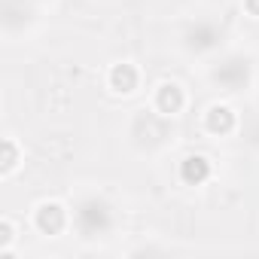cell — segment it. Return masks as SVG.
Instances as JSON below:
<instances>
[{"label":"cell","instance_id":"obj_1","mask_svg":"<svg viewBox=\"0 0 259 259\" xmlns=\"http://www.w3.org/2000/svg\"><path fill=\"white\" fill-rule=\"evenodd\" d=\"M34 223H37V229H40L43 235H58V232H64V226H67V210H64L58 201H43V204L34 210Z\"/></svg>","mask_w":259,"mask_h":259},{"label":"cell","instance_id":"obj_2","mask_svg":"<svg viewBox=\"0 0 259 259\" xmlns=\"http://www.w3.org/2000/svg\"><path fill=\"white\" fill-rule=\"evenodd\" d=\"M107 79H110V89H113L116 95H132V92L138 89V79H141V76H138V67H135V64H125V61H122V64H113V67H110V76H107Z\"/></svg>","mask_w":259,"mask_h":259},{"label":"cell","instance_id":"obj_3","mask_svg":"<svg viewBox=\"0 0 259 259\" xmlns=\"http://www.w3.org/2000/svg\"><path fill=\"white\" fill-rule=\"evenodd\" d=\"M204 128H207L210 135H229V132H235V113H232V107L213 104L204 113Z\"/></svg>","mask_w":259,"mask_h":259},{"label":"cell","instance_id":"obj_4","mask_svg":"<svg viewBox=\"0 0 259 259\" xmlns=\"http://www.w3.org/2000/svg\"><path fill=\"white\" fill-rule=\"evenodd\" d=\"M210 177V162L204 156H186L180 162V180L186 186H201Z\"/></svg>","mask_w":259,"mask_h":259},{"label":"cell","instance_id":"obj_5","mask_svg":"<svg viewBox=\"0 0 259 259\" xmlns=\"http://www.w3.org/2000/svg\"><path fill=\"white\" fill-rule=\"evenodd\" d=\"M183 104H186V95H183V89H180L177 82H165V85H159V92H156V107H159V113L174 116V113L183 110Z\"/></svg>","mask_w":259,"mask_h":259},{"label":"cell","instance_id":"obj_6","mask_svg":"<svg viewBox=\"0 0 259 259\" xmlns=\"http://www.w3.org/2000/svg\"><path fill=\"white\" fill-rule=\"evenodd\" d=\"M79 223L85 226V229H107V223H110V210L104 207V204H98V201H89L82 210H79Z\"/></svg>","mask_w":259,"mask_h":259},{"label":"cell","instance_id":"obj_7","mask_svg":"<svg viewBox=\"0 0 259 259\" xmlns=\"http://www.w3.org/2000/svg\"><path fill=\"white\" fill-rule=\"evenodd\" d=\"M217 79H220L223 85H229V89H238V85L247 82V64H241V61H229L226 67L217 70Z\"/></svg>","mask_w":259,"mask_h":259},{"label":"cell","instance_id":"obj_8","mask_svg":"<svg viewBox=\"0 0 259 259\" xmlns=\"http://www.w3.org/2000/svg\"><path fill=\"white\" fill-rule=\"evenodd\" d=\"M16 165H19V147H16L13 138H4V162H0V174H4V177L13 174Z\"/></svg>","mask_w":259,"mask_h":259},{"label":"cell","instance_id":"obj_9","mask_svg":"<svg viewBox=\"0 0 259 259\" xmlns=\"http://www.w3.org/2000/svg\"><path fill=\"white\" fill-rule=\"evenodd\" d=\"M186 43H189V49H198L201 52V49H210L217 43V34H213V28H198V34L192 31Z\"/></svg>","mask_w":259,"mask_h":259},{"label":"cell","instance_id":"obj_10","mask_svg":"<svg viewBox=\"0 0 259 259\" xmlns=\"http://www.w3.org/2000/svg\"><path fill=\"white\" fill-rule=\"evenodd\" d=\"M13 223L10 220H0V250L4 253H10V247H13Z\"/></svg>","mask_w":259,"mask_h":259},{"label":"cell","instance_id":"obj_11","mask_svg":"<svg viewBox=\"0 0 259 259\" xmlns=\"http://www.w3.org/2000/svg\"><path fill=\"white\" fill-rule=\"evenodd\" d=\"M244 10L250 16H259V0H244Z\"/></svg>","mask_w":259,"mask_h":259}]
</instances>
